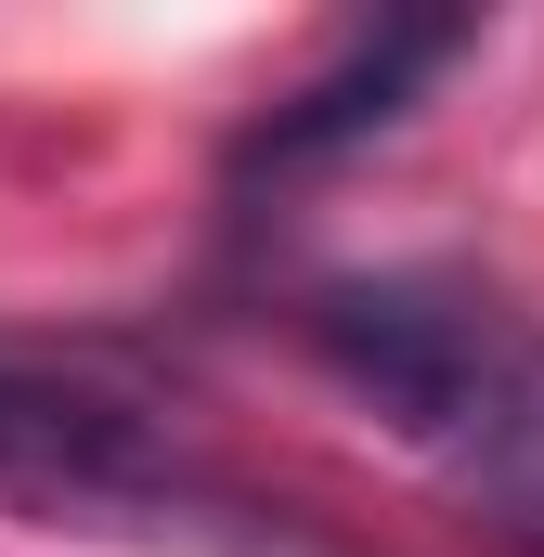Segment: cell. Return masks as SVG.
<instances>
[{"instance_id":"1","label":"cell","mask_w":544,"mask_h":557,"mask_svg":"<svg viewBox=\"0 0 544 557\" xmlns=\"http://www.w3.org/2000/svg\"><path fill=\"white\" fill-rule=\"evenodd\" d=\"M298 337L519 545H544V324L519 298L467 273H337L298 298Z\"/></svg>"},{"instance_id":"2","label":"cell","mask_w":544,"mask_h":557,"mask_svg":"<svg viewBox=\"0 0 544 557\" xmlns=\"http://www.w3.org/2000/svg\"><path fill=\"white\" fill-rule=\"evenodd\" d=\"M0 493L13 506H65V519H143V506H182L195 467H182L156 403L0 350Z\"/></svg>"},{"instance_id":"3","label":"cell","mask_w":544,"mask_h":557,"mask_svg":"<svg viewBox=\"0 0 544 557\" xmlns=\"http://www.w3.org/2000/svg\"><path fill=\"white\" fill-rule=\"evenodd\" d=\"M454 52H480V26L467 13H403V26H363L311 91H285L260 131L234 143V195H260V182H298V169H337L350 143H376V131H403L415 117V91L454 65Z\"/></svg>"}]
</instances>
